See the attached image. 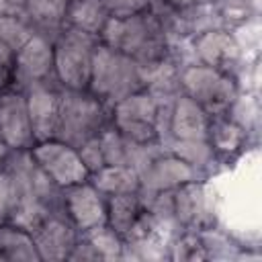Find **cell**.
I'll return each instance as SVG.
<instances>
[{"label":"cell","mask_w":262,"mask_h":262,"mask_svg":"<svg viewBox=\"0 0 262 262\" xmlns=\"http://www.w3.org/2000/svg\"><path fill=\"white\" fill-rule=\"evenodd\" d=\"M98 41L115 51L129 55L145 70H154L170 61L172 53L168 29L154 8L123 18L111 16Z\"/></svg>","instance_id":"6da1fadb"},{"label":"cell","mask_w":262,"mask_h":262,"mask_svg":"<svg viewBox=\"0 0 262 262\" xmlns=\"http://www.w3.org/2000/svg\"><path fill=\"white\" fill-rule=\"evenodd\" d=\"M147 86V70L129 55L115 51L98 43L92 57V72L88 92L100 98L106 106H115L119 100Z\"/></svg>","instance_id":"7a4b0ae2"},{"label":"cell","mask_w":262,"mask_h":262,"mask_svg":"<svg viewBox=\"0 0 262 262\" xmlns=\"http://www.w3.org/2000/svg\"><path fill=\"white\" fill-rule=\"evenodd\" d=\"M108 125H113L111 106H106L100 98H96L88 90L61 88L59 123L55 139L80 147L90 137L100 135Z\"/></svg>","instance_id":"3957f363"},{"label":"cell","mask_w":262,"mask_h":262,"mask_svg":"<svg viewBox=\"0 0 262 262\" xmlns=\"http://www.w3.org/2000/svg\"><path fill=\"white\" fill-rule=\"evenodd\" d=\"M98 37L61 27L53 37V68L55 80L61 88L88 90L92 57L98 47Z\"/></svg>","instance_id":"277c9868"},{"label":"cell","mask_w":262,"mask_h":262,"mask_svg":"<svg viewBox=\"0 0 262 262\" xmlns=\"http://www.w3.org/2000/svg\"><path fill=\"white\" fill-rule=\"evenodd\" d=\"M180 92L192 98L209 117L225 115L237 98V84L229 72L194 63L178 74Z\"/></svg>","instance_id":"5b68a950"},{"label":"cell","mask_w":262,"mask_h":262,"mask_svg":"<svg viewBox=\"0 0 262 262\" xmlns=\"http://www.w3.org/2000/svg\"><path fill=\"white\" fill-rule=\"evenodd\" d=\"M111 119H113V127L129 141L135 143L160 141V108H158V100L147 88L119 100L111 108Z\"/></svg>","instance_id":"8992f818"},{"label":"cell","mask_w":262,"mask_h":262,"mask_svg":"<svg viewBox=\"0 0 262 262\" xmlns=\"http://www.w3.org/2000/svg\"><path fill=\"white\" fill-rule=\"evenodd\" d=\"M37 166L59 186L68 188L80 182H86L90 178L88 168L84 166L78 147L61 141V139H45L33 143L29 149Z\"/></svg>","instance_id":"52a82bcc"},{"label":"cell","mask_w":262,"mask_h":262,"mask_svg":"<svg viewBox=\"0 0 262 262\" xmlns=\"http://www.w3.org/2000/svg\"><path fill=\"white\" fill-rule=\"evenodd\" d=\"M55 80L53 68V39L35 33L16 53L10 68V86L27 90L37 84H49Z\"/></svg>","instance_id":"ba28073f"},{"label":"cell","mask_w":262,"mask_h":262,"mask_svg":"<svg viewBox=\"0 0 262 262\" xmlns=\"http://www.w3.org/2000/svg\"><path fill=\"white\" fill-rule=\"evenodd\" d=\"M63 213L70 223L84 233L106 223V194L90 180L63 188Z\"/></svg>","instance_id":"9c48e42d"},{"label":"cell","mask_w":262,"mask_h":262,"mask_svg":"<svg viewBox=\"0 0 262 262\" xmlns=\"http://www.w3.org/2000/svg\"><path fill=\"white\" fill-rule=\"evenodd\" d=\"M0 137L10 149H31L35 143L27 96L14 86L0 90Z\"/></svg>","instance_id":"30bf717a"},{"label":"cell","mask_w":262,"mask_h":262,"mask_svg":"<svg viewBox=\"0 0 262 262\" xmlns=\"http://www.w3.org/2000/svg\"><path fill=\"white\" fill-rule=\"evenodd\" d=\"M196 178H199L196 168H192L178 156L164 149L139 174V194L149 196V194H158V192H168L182 184L194 182Z\"/></svg>","instance_id":"8fae6325"},{"label":"cell","mask_w":262,"mask_h":262,"mask_svg":"<svg viewBox=\"0 0 262 262\" xmlns=\"http://www.w3.org/2000/svg\"><path fill=\"white\" fill-rule=\"evenodd\" d=\"M27 108L31 119V129L35 143L53 139L59 123V104H61V86L57 82L37 84L25 90Z\"/></svg>","instance_id":"7c38bea8"},{"label":"cell","mask_w":262,"mask_h":262,"mask_svg":"<svg viewBox=\"0 0 262 262\" xmlns=\"http://www.w3.org/2000/svg\"><path fill=\"white\" fill-rule=\"evenodd\" d=\"M31 235L41 260H68L80 233L63 213H55L45 217Z\"/></svg>","instance_id":"4fadbf2b"},{"label":"cell","mask_w":262,"mask_h":262,"mask_svg":"<svg viewBox=\"0 0 262 262\" xmlns=\"http://www.w3.org/2000/svg\"><path fill=\"white\" fill-rule=\"evenodd\" d=\"M209 115L186 94L178 92L168 115L166 123V135L162 139V145H166L172 139L180 141H194V139H207L209 129Z\"/></svg>","instance_id":"5bb4252c"},{"label":"cell","mask_w":262,"mask_h":262,"mask_svg":"<svg viewBox=\"0 0 262 262\" xmlns=\"http://www.w3.org/2000/svg\"><path fill=\"white\" fill-rule=\"evenodd\" d=\"M194 51L199 53L201 63L223 72H227L229 63L239 57V47L225 31H205L194 41Z\"/></svg>","instance_id":"9a60e30c"},{"label":"cell","mask_w":262,"mask_h":262,"mask_svg":"<svg viewBox=\"0 0 262 262\" xmlns=\"http://www.w3.org/2000/svg\"><path fill=\"white\" fill-rule=\"evenodd\" d=\"M72 0H25L23 18L33 27L35 33L55 37L63 27V16Z\"/></svg>","instance_id":"2e32d148"},{"label":"cell","mask_w":262,"mask_h":262,"mask_svg":"<svg viewBox=\"0 0 262 262\" xmlns=\"http://www.w3.org/2000/svg\"><path fill=\"white\" fill-rule=\"evenodd\" d=\"M35 35L33 27L20 14H0V70L10 74L20 47Z\"/></svg>","instance_id":"e0dca14e"},{"label":"cell","mask_w":262,"mask_h":262,"mask_svg":"<svg viewBox=\"0 0 262 262\" xmlns=\"http://www.w3.org/2000/svg\"><path fill=\"white\" fill-rule=\"evenodd\" d=\"M172 211L176 223L184 229H196L203 225L205 199H203V188L196 184V180L172 190Z\"/></svg>","instance_id":"ac0fdd59"},{"label":"cell","mask_w":262,"mask_h":262,"mask_svg":"<svg viewBox=\"0 0 262 262\" xmlns=\"http://www.w3.org/2000/svg\"><path fill=\"white\" fill-rule=\"evenodd\" d=\"M108 18L111 16L100 0H72L63 16V27L100 37Z\"/></svg>","instance_id":"d6986e66"},{"label":"cell","mask_w":262,"mask_h":262,"mask_svg":"<svg viewBox=\"0 0 262 262\" xmlns=\"http://www.w3.org/2000/svg\"><path fill=\"white\" fill-rule=\"evenodd\" d=\"M145 205L141 201L139 192H119L106 196V225H111L119 235H125L131 231L139 215L143 213Z\"/></svg>","instance_id":"ffe728a7"},{"label":"cell","mask_w":262,"mask_h":262,"mask_svg":"<svg viewBox=\"0 0 262 262\" xmlns=\"http://www.w3.org/2000/svg\"><path fill=\"white\" fill-rule=\"evenodd\" d=\"M0 260H10V262L41 260L31 231L14 223H0Z\"/></svg>","instance_id":"44dd1931"},{"label":"cell","mask_w":262,"mask_h":262,"mask_svg":"<svg viewBox=\"0 0 262 262\" xmlns=\"http://www.w3.org/2000/svg\"><path fill=\"white\" fill-rule=\"evenodd\" d=\"M102 194H119V192H139V174L127 166H102L92 172L88 178Z\"/></svg>","instance_id":"7402d4cb"},{"label":"cell","mask_w":262,"mask_h":262,"mask_svg":"<svg viewBox=\"0 0 262 262\" xmlns=\"http://www.w3.org/2000/svg\"><path fill=\"white\" fill-rule=\"evenodd\" d=\"M246 133L239 125H235L233 121L225 119V115L221 117H211L209 119V129H207V141L213 149V154H235L242 145H244Z\"/></svg>","instance_id":"603a6c76"},{"label":"cell","mask_w":262,"mask_h":262,"mask_svg":"<svg viewBox=\"0 0 262 262\" xmlns=\"http://www.w3.org/2000/svg\"><path fill=\"white\" fill-rule=\"evenodd\" d=\"M98 254L100 260H121L125 252V239L119 235L111 225H98L94 229H88L80 233Z\"/></svg>","instance_id":"cb8c5ba5"},{"label":"cell","mask_w":262,"mask_h":262,"mask_svg":"<svg viewBox=\"0 0 262 262\" xmlns=\"http://www.w3.org/2000/svg\"><path fill=\"white\" fill-rule=\"evenodd\" d=\"M164 149H168L170 154L178 156L180 160H184L186 164H190L192 168H196L201 172V168H205L207 164L213 162L215 154L209 145L207 139H194V141H180V139H172L164 145Z\"/></svg>","instance_id":"d4e9b609"},{"label":"cell","mask_w":262,"mask_h":262,"mask_svg":"<svg viewBox=\"0 0 262 262\" xmlns=\"http://www.w3.org/2000/svg\"><path fill=\"white\" fill-rule=\"evenodd\" d=\"M18 207V190L10 172L0 166V223H10Z\"/></svg>","instance_id":"484cf974"},{"label":"cell","mask_w":262,"mask_h":262,"mask_svg":"<svg viewBox=\"0 0 262 262\" xmlns=\"http://www.w3.org/2000/svg\"><path fill=\"white\" fill-rule=\"evenodd\" d=\"M100 2L106 8L108 16H115V18L131 16L151 8V0H100Z\"/></svg>","instance_id":"4316f807"},{"label":"cell","mask_w":262,"mask_h":262,"mask_svg":"<svg viewBox=\"0 0 262 262\" xmlns=\"http://www.w3.org/2000/svg\"><path fill=\"white\" fill-rule=\"evenodd\" d=\"M78 154L84 162V166L88 168V172H96L100 170L104 164V154H102V145H100V137H90L88 141H84L80 147H78Z\"/></svg>","instance_id":"83f0119b"},{"label":"cell","mask_w":262,"mask_h":262,"mask_svg":"<svg viewBox=\"0 0 262 262\" xmlns=\"http://www.w3.org/2000/svg\"><path fill=\"white\" fill-rule=\"evenodd\" d=\"M25 0H0V14H23Z\"/></svg>","instance_id":"f1b7e54d"},{"label":"cell","mask_w":262,"mask_h":262,"mask_svg":"<svg viewBox=\"0 0 262 262\" xmlns=\"http://www.w3.org/2000/svg\"><path fill=\"white\" fill-rule=\"evenodd\" d=\"M196 0H162L164 6L172 8V10H188Z\"/></svg>","instance_id":"f546056e"},{"label":"cell","mask_w":262,"mask_h":262,"mask_svg":"<svg viewBox=\"0 0 262 262\" xmlns=\"http://www.w3.org/2000/svg\"><path fill=\"white\" fill-rule=\"evenodd\" d=\"M8 151H10V147L4 143V139L0 137V166H2V162L6 160V156H8Z\"/></svg>","instance_id":"4dcf8cb0"},{"label":"cell","mask_w":262,"mask_h":262,"mask_svg":"<svg viewBox=\"0 0 262 262\" xmlns=\"http://www.w3.org/2000/svg\"><path fill=\"white\" fill-rule=\"evenodd\" d=\"M6 86H10V74L0 70V90L6 88Z\"/></svg>","instance_id":"1f68e13d"}]
</instances>
